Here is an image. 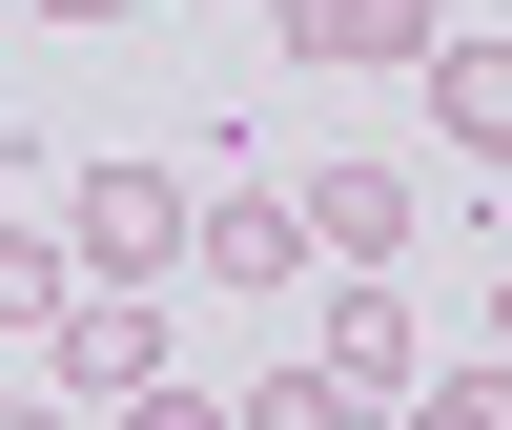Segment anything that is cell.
I'll return each mask as SVG.
<instances>
[{
    "label": "cell",
    "instance_id": "1",
    "mask_svg": "<svg viewBox=\"0 0 512 430\" xmlns=\"http://www.w3.org/2000/svg\"><path fill=\"white\" fill-rule=\"evenodd\" d=\"M62 267H82V308H164V267H185V164H82Z\"/></svg>",
    "mask_w": 512,
    "mask_h": 430
},
{
    "label": "cell",
    "instance_id": "2",
    "mask_svg": "<svg viewBox=\"0 0 512 430\" xmlns=\"http://www.w3.org/2000/svg\"><path fill=\"white\" fill-rule=\"evenodd\" d=\"M287 226H308V246H328V267H349V287H390L431 205H410V164H308V205H287Z\"/></svg>",
    "mask_w": 512,
    "mask_h": 430
},
{
    "label": "cell",
    "instance_id": "3",
    "mask_svg": "<svg viewBox=\"0 0 512 430\" xmlns=\"http://www.w3.org/2000/svg\"><path fill=\"white\" fill-rule=\"evenodd\" d=\"M308 369H328V410H349V430H369V410H410V390H431V328H410V287H349Z\"/></svg>",
    "mask_w": 512,
    "mask_h": 430
},
{
    "label": "cell",
    "instance_id": "4",
    "mask_svg": "<svg viewBox=\"0 0 512 430\" xmlns=\"http://www.w3.org/2000/svg\"><path fill=\"white\" fill-rule=\"evenodd\" d=\"M164 369H185L164 308H62V328H41V390H62V410H144Z\"/></svg>",
    "mask_w": 512,
    "mask_h": 430
},
{
    "label": "cell",
    "instance_id": "5",
    "mask_svg": "<svg viewBox=\"0 0 512 430\" xmlns=\"http://www.w3.org/2000/svg\"><path fill=\"white\" fill-rule=\"evenodd\" d=\"M410 82H431V144L451 164H512V41H431Z\"/></svg>",
    "mask_w": 512,
    "mask_h": 430
},
{
    "label": "cell",
    "instance_id": "6",
    "mask_svg": "<svg viewBox=\"0 0 512 430\" xmlns=\"http://www.w3.org/2000/svg\"><path fill=\"white\" fill-rule=\"evenodd\" d=\"M185 267H205V287H308V226L226 185V205H185Z\"/></svg>",
    "mask_w": 512,
    "mask_h": 430
},
{
    "label": "cell",
    "instance_id": "7",
    "mask_svg": "<svg viewBox=\"0 0 512 430\" xmlns=\"http://www.w3.org/2000/svg\"><path fill=\"white\" fill-rule=\"evenodd\" d=\"M287 41H308V62H431V0H287Z\"/></svg>",
    "mask_w": 512,
    "mask_h": 430
},
{
    "label": "cell",
    "instance_id": "8",
    "mask_svg": "<svg viewBox=\"0 0 512 430\" xmlns=\"http://www.w3.org/2000/svg\"><path fill=\"white\" fill-rule=\"evenodd\" d=\"M62 308H82V267H62V226H0V349H41Z\"/></svg>",
    "mask_w": 512,
    "mask_h": 430
},
{
    "label": "cell",
    "instance_id": "9",
    "mask_svg": "<svg viewBox=\"0 0 512 430\" xmlns=\"http://www.w3.org/2000/svg\"><path fill=\"white\" fill-rule=\"evenodd\" d=\"M390 430H512V369H431V390H410Z\"/></svg>",
    "mask_w": 512,
    "mask_h": 430
},
{
    "label": "cell",
    "instance_id": "10",
    "mask_svg": "<svg viewBox=\"0 0 512 430\" xmlns=\"http://www.w3.org/2000/svg\"><path fill=\"white\" fill-rule=\"evenodd\" d=\"M226 430H349V410H328V369H267V390H226Z\"/></svg>",
    "mask_w": 512,
    "mask_h": 430
},
{
    "label": "cell",
    "instance_id": "11",
    "mask_svg": "<svg viewBox=\"0 0 512 430\" xmlns=\"http://www.w3.org/2000/svg\"><path fill=\"white\" fill-rule=\"evenodd\" d=\"M103 430H226V390H185V369H164L144 410H103Z\"/></svg>",
    "mask_w": 512,
    "mask_h": 430
},
{
    "label": "cell",
    "instance_id": "12",
    "mask_svg": "<svg viewBox=\"0 0 512 430\" xmlns=\"http://www.w3.org/2000/svg\"><path fill=\"white\" fill-rule=\"evenodd\" d=\"M0 430H82V410H62V390H41V369H21V390H0Z\"/></svg>",
    "mask_w": 512,
    "mask_h": 430
},
{
    "label": "cell",
    "instance_id": "13",
    "mask_svg": "<svg viewBox=\"0 0 512 430\" xmlns=\"http://www.w3.org/2000/svg\"><path fill=\"white\" fill-rule=\"evenodd\" d=\"M21 21H82V41H103V21H123V0H21Z\"/></svg>",
    "mask_w": 512,
    "mask_h": 430
},
{
    "label": "cell",
    "instance_id": "14",
    "mask_svg": "<svg viewBox=\"0 0 512 430\" xmlns=\"http://www.w3.org/2000/svg\"><path fill=\"white\" fill-rule=\"evenodd\" d=\"M492 349H512V287H492Z\"/></svg>",
    "mask_w": 512,
    "mask_h": 430
},
{
    "label": "cell",
    "instance_id": "15",
    "mask_svg": "<svg viewBox=\"0 0 512 430\" xmlns=\"http://www.w3.org/2000/svg\"><path fill=\"white\" fill-rule=\"evenodd\" d=\"M246 21H287V0H246Z\"/></svg>",
    "mask_w": 512,
    "mask_h": 430
}]
</instances>
